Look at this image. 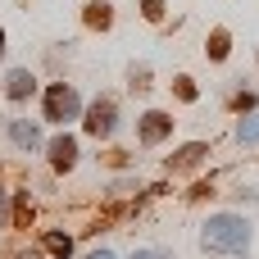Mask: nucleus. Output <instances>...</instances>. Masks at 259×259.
Masks as SVG:
<instances>
[{
    "mask_svg": "<svg viewBox=\"0 0 259 259\" xmlns=\"http://www.w3.org/2000/svg\"><path fill=\"white\" fill-rule=\"evenodd\" d=\"M205 246L209 250H228V255H241L250 246V228L241 219H232V214H219V219L205 223Z\"/></svg>",
    "mask_w": 259,
    "mask_h": 259,
    "instance_id": "1",
    "label": "nucleus"
},
{
    "mask_svg": "<svg viewBox=\"0 0 259 259\" xmlns=\"http://www.w3.org/2000/svg\"><path fill=\"white\" fill-rule=\"evenodd\" d=\"M46 118H55V123L77 118V96H73L68 87H55V91L46 96Z\"/></svg>",
    "mask_w": 259,
    "mask_h": 259,
    "instance_id": "2",
    "label": "nucleus"
},
{
    "mask_svg": "<svg viewBox=\"0 0 259 259\" xmlns=\"http://www.w3.org/2000/svg\"><path fill=\"white\" fill-rule=\"evenodd\" d=\"M87 132H91V137H109V132H114V100H96V105H91Z\"/></svg>",
    "mask_w": 259,
    "mask_h": 259,
    "instance_id": "3",
    "label": "nucleus"
},
{
    "mask_svg": "<svg viewBox=\"0 0 259 259\" xmlns=\"http://www.w3.org/2000/svg\"><path fill=\"white\" fill-rule=\"evenodd\" d=\"M168 127H173V118H164V114H146V118H141V141L150 146V141L168 137Z\"/></svg>",
    "mask_w": 259,
    "mask_h": 259,
    "instance_id": "4",
    "label": "nucleus"
},
{
    "mask_svg": "<svg viewBox=\"0 0 259 259\" xmlns=\"http://www.w3.org/2000/svg\"><path fill=\"white\" fill-rule=\"evenodd\" d=\"M50 150H55V164H59V168H68V164H73V155H77V150H73V141H68V137H59V141H55V146H50Z\"/></svg>",
    "mask_w": 259,
    "mask_h": 259,
    "instance_id": "5",
    "label": "nucleus"
},
{
    "mask_svg": "<svg viewBox=\"0 0 259 259\" xmlns=\"http://www.w3.org/2000/svg\"><path fill=\"white\" fill-rule=\"evenodd\" d=\"M27 91H32V77H27V73H14V77H9V96H14V100H23Z\"/></svg>",
    "mask_w": 259,
    "mask_h": 259,
    "instance_id": "6",
    "label": "nucleus"
},
{
    "mask_svg": "<svg viewBox=\"0 0 259 259\" xmlns=\"http://www.w3.org/2000/svg\"><path fill=\"white\" fill-rule=\"evenodd\" d=\"M87 23L91 27H105L109 23V5H87Z\"/></svg>",
    "mask_w": 259,
    "mask_h": 259,
    "instance_id": "7",
    "label": "nucleus"
},
{
    "mask_svg": "<svg viewBox=\"0 0 259 259\" xmlns=\"http://www.w3.org/2000/svg\"><path fill=\"white\" fill-rule=\"evenodd\" d=\"M14 141L32 150V146H36V127H23V123H14Z\"/></svg>",
    "mask_w": 259,
    "mask_h": 259,
    "instance_id": "8",
    "label": "nucleus"
},
{
    "mask_svg": "<svg viewBox=\"0 0 259 259\" xmlns=\"http://www.w3.org/2000/svg\"><path fill=\"white\" fill-rule=\"evenodd\" d=\"M209 55H214V59H223V55H228V32H214V46H209Z\"/></svg>",
    "mask_w": 259,
    "mask_h": 259,
    "instance_id": "9",
    "label": "nucleus"
},
{
    "mask_svg": "<svg viewBox=\"0 0 259 259\" xmlns=\"http://www.w3.org/2000/svg\"><path fill=\"white\" fill-rule=\"evenodd\" d=\"M200 155H205V150H200V146H187V150H182V159H178V168H191V164H196V159H200Z\"/></svg>",
    "mask_w": 259,
    "mask_h": 259,
    "instance_id": "10",
    "label": "nucleus"
},
{
    "mask_svg": "<svg viewBox=\"0 0 259 259\" xmlns=\"http://www.w3.org/2000/svg\"><path fill=\"white\" fill-rule=\"evenodd\" d=\"M241 141H259V114L250 123H241Z\"/></svg>",
    "mask_w": 259,
    "mask_h": 259,
    "instance_id": "11",
    "label": "nucleus"
},
{
    "mask_svg": "<svg viewBox=\"0 0 259 259\" xmlns=\"http://www.w3.org/2000/svg\"><path fill=\"white\" fill-rule=\"evenodd\" d=\"M178 96H182V100H196V87H191L187 77H178Z\"/></svg>",
    "mask_w": 259,
    "mask_h": 259,
    "instance_id": "12",
    "label": "nucleus"
},
{
    "mask_svg": "<svg viewBox=\"0 0 259 259\" xmlns=\"http://www.w3.org/2000/svg\"><path fill=\"white\" fill-rule=\"evenodd\" d=\"M132 259H164V255H155V250H141V255H132Z\"/></svg>",
    "mask_w": 259,
    "mask_h": 259,
    "instance_id": "13",
    "label": "nucleus"
},
{
    "mask_svg": "<svg viewBox=\"0 0 259 259\" xmlns=\"http://www.w3.org/2000/svg\"><path fill=\"white\" fill-rule=\"evenodd\" d=\"M91 259H114V255H105V250H96V255H91Z\"/></svg>",
    "mask_w": 259,
    "mask_h": 259,
    "instance_id": "14",
    "label": "nucleus"
},
{
    "mask_svg": "<svg viewBox=\"0 0 259 259\" xmlns=\"http://www.w3.org/2000/svg\"><path fill=\"white\" fill-rule=\"evenodd\" d=\"M0 50H5V32H0Z\"/></svg>",
    "mask_w": 259,
    "mask_h": 259,
    "instance_id": "15",
    "label": "nucleus"
}]
</instances>
